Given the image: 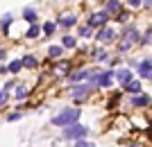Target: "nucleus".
<instances>
[{"instance_id": "nucleus-15", "label": "nucleus", "mask_w": 152, "mask_h": 147, "mask_svg": "<svg viewBox=\"0 0 152 147\" xmlns=\"http://www.w3.org/2000/svg\"><path fill=\"white\" fill-rule=\"evenodd\" d=\"M75 20H77L75 16H64V18L59 20V23H61L64 27H73V25H75Z\"/></svg>"}, {"instance_id": "nucleus-3", "label": "nucleus", "mask_w": 152, "mask_h": 147, "mask_svg": "<svg viewBox=\"0 0 152 147\" xmlns=\"http://www.w3.org/2000/svg\"><path fill=\"white\" fill-rule=\"evenodd\" d=\"M89 134V129L82 127V125H70V127H64V138H70V140H84V136Z\"/></svg>"}, {"instance_id": "nucleus-13", "label": "nucleus", "mask_w": 152, "mask_h": 147, "mask_svg": "<svg viewBox=\"0 0 152 147\" xmlns=\"http://www.w3.org/2000/svg\"><path fill=\"white\" fill-rule=\"evenodd\" d=\"M125 88L129 93H141V82H129V84H125Z\"/></svg>"}, {"instance_id": "nucleus-6", "label": "nucleus", "mask_w": 152, "mask_h": 147, "mask_svg": "<svg viewBox=\"0 0 152 147\" xmlns=\"http://www.w3.org/2000/svg\"><path fill=\"white\" fill-rule=\"evenodd\" d=\"M91 91H93V84H84V86H75V88H73V97H75V100H82V97H86V95H89Z\"/></svg>"}, {"instance_id": "nucleus-19", "label": "nucleus", "mask_w": 152, "mask_h": 147, "mask_svg": "<svg viewBox=\"0 0 152 147\" xmlns=\"http://www.w3.org/2000/svg\"><path fill=\"white\" fill-rule=\"evenodd\" d=\"M20 64L27 66V68H37V59H34V57H25L23 61H20Z\"/></svg>"}, {"instance_id": "nucleus-30", "label": "nucleus", "mask_w": 152, "mask_h": 147, "mask_svg": "<svg viewBox=\"0 0 152 147\" xmlns=\"http://www.w3.org/2000/svg\"><path fill=\"white\" fill-rule=\"evenodd\" d=\"M145 7H152V0H145Z\"/></svg>"}, {"instance_id": "nucleus-17", "label": "nucleus", "mask_w": 152, "mask_h": 147, "mask_svg": "<svg viewBox=\"0 0 152 147\" xmlns=\"http://www.w3.org/2000/svg\"><path fill=\"white\" fill-rule=\"evenodd\" d=\"M9 88H12V84H7L5 88L0 91V104H5V102H7V97H9Z\"/></svg>"}, {"instance_id": "nucleus-12", "label": "nucleus", "mask_w": 152, "mask_h": 147, "mask_svg": "<svg viewBox=\"0 0 152 147\" xmlns=\"http://www.w3.org/2000/svg\"><path fill=\"white\" fill-rule=\"evenodd\" d=\"M132 104H134V106H145V104H150V97H148V95H134Z\"/></svg>"}, {"instance_id": "nucleus-18", "label": "nucleus", "mask_w": 152, "mask_h": 147, "mask_svg": "<svg viewBox=\"0 0 152 147\" xmlns=\"http://www.w3.org/2000/svg\"><path fill=\"white\" fill-rule=\"evenodd\" d=\"M61 48H59V45H52V48H50V50H48V54H50V57H55V59H57V57H61Z\"/></svg>"}, {"instance_id": "nucleus-7", "label": "nucleus", "mask_w": 152, "mask_h": 147, "mask_svg": "<svg viewBox=\"0 0 152 147\" xmlns=\"http://www.w3.org/2000/svg\"><path fill=\"white\" fill-rule=\"evenodd\" d=\"M136 68H139V75H141V77L150 79V77H152V59H145V61H141Z\"/></svg>"}, {"instance_id": "nucleus-27", "label": "nucleus", "mask_w": 152, "mask_h": 147, "mask_svg": "<svg viewBox=\"0 0 152 147\" xmlns=\"http://www.w3.org/2000/svg\"><path fill=\"white\" fill-rule=\"evenodd\" d=\"M95 59L98 61H107V52H95Z\"/></svg>"}, {"instance_id": "nucleus-25", "label": "nucleus", "mask_w": 152, "mask_h": 147, "mask_svg": "<svg viewBox=\"0 0 152 147\" xmlns=\"http://www.w3.org/2000/svg\"><path fill=\"white\" fill-rule=\"evenodd\" d=\"M80 36H91V27H89V25L80 27Z\"/></svg>"}, {"instance_id": "nucleus-4", "label": "nucleus", "mask_w": 152, "mask_h": 147, "mask_svg": "<svg viewBox=\"0 0 152 147\" xmlns=\"http://www.w3.org/2000/svg\"><path fill=\"white\" fill-rule=\"evenodd\" d=\"M109 20V14L107 12H100V14H91L89 18V27H98V25H104Z\"/></svg>"}, {"instance_id": "nucleus-28", "label": "nucleus", "mask_w": 152, "mask_h": 147, "mask_svg": "<svg viewBox=\"0 0 152 147\" xmlns=\"http://www.w3.org/2000/svg\"><path fill=\"white\" fill-rule=\"evenodd\" d=\"M127 2H129V7H141L143 0H127Z\"/></svg>"}, {"instance_id": "nucleus-9", "label": "nucleus", "mask_w": 152, "mask_h": 147, "mask_svg": "<svg viewBox=\"0 0 152 147\" xmlns=\"http://www.w3.org/2000/svg\"><path fill=\"white\" fill-rule=\"evenodd\" d=\"M114 77H116L121 84H129V82H132V72L125 70V68H123V70H118V72H114Z\"/></svg>"}, {"instance_id": "nucleus-20", "label": "nucleus", "mask_w": 152, "mask_h": 147, "mask_svg": "<svg viewBox=\"0 0 152 147\" xmlns=\"http://www.w3.org/2000/svg\"><path fill=\"white\" fill-rule=\"evenodd\" d=\"M27 97V88L25 86H18V88H16V100H25Z\"/></svg>"}, {"instance_id": "nucleus-21", "label": "nucleus", "mask_w": 152, "mask_h": 147, "mask_svg": "<svg viewBox=\"0 0 152 147\" xmlns=\"http://www.w3.org/2000/svg\"><path fill=\"white\" fill-rule=\"evenodd\" d=\"M20 68H23V64H20V61H12V64H9V72H14V75H16Z\"/></svg>"}, {"instance_id": "nucleus-22", "label": "nucleus", "mask_w": 152, "mask_h": 147, "mask_svg": "<svg viewBox=\"0 0 152 147\" xmlns=\"http://www.w3.org/2000/svg\"><path fill=\"white\" fill-rule=\"evenodd\" d=\"M61 43L66 45V48H75V38H73V36H64Z\"/></svg>"}, {"instance_id": "nucleus-26", "label": "nucleus", "mask_w": 152, "mask_h": 147, "mask_svg": "<svg viewBox=\"0 0 152 147\" xmlns=\"http://www.w3.org/2000/svg\"><path fill=\"white\" fill-rule=\"evenodd\" d=\"M75 147H95V145H93V143H86V140H77Z\"/></svg>"}, {"instance_id": "nucleus-2", "label": "nucleus", "mask_w": 152, "mask_h": 147, "mask_svg": "<svg viewBox=\"0 0 152 147\" xmlns=\"http://www.w3.org/2000/svg\"><path fill=\"white\" fill-rule=\"evenodd\" d=\"M136 38H139V30L132 25H127L125 30H123V43H121V52L129 50L132 48V43H136Z\"/></svg>"}, {"instance_id": "nucleus-8", "label": "nucleus", "mask_w": 152, "mask_h": 147, "mask_svg": "<svg viewBox=\"0 0 152 147\" xmlns=\"http://www.w3.org/2000/svg\"><path fill=\"white\" fill-rule=\"evenodd\" d=\"M114 36H116V32L111 30V27H102L95 38H98V41H104V43H109V41H114Z\"/></svg>"}, {"instance_id": "nucleus-11", "label": "nucleus", "mask_w": 152, "mask_h": 147, "mask_svg": "<svg viewBox=\"0 0 152 147\" xmlns=\"http://www.w3.org/2000/svg\"><path fill=\"white\" fill-rule=\"evenodd\" d=\"M23 18L27 20V23H32V25H34V23H37V12H34V9H23Z\"/></svg>"}, {"instance_id": "nucleus-24", "label": "nucleus", "mask_w": 152, "mask_h": 147, "mask_svg": "<svg viewBox=\"0 0 152 147\" xmlns=\"http://www.w3.org/2000/svg\"><path fill=\"white\" fill-rule=\"evenodd\" d=\"M12 20H14V16H12V14H5V16H2V27H7L9 23H12Z\"/></svg>"}, {"instance_id": "nucleus-10", "label": "nucleus", "mask_w": 152, "mask_h": 147, "mask_svg": "<svg viewBox=\"0 0 152 147\" xmlns=\"http://www.w3.org/2000/svg\"><path fill=\"white\" fill-rule=\"evenodd\" d=\"M91 75H93V72H91L89 68H84V70H77V72H73V75H70V79H73V82H82V79H89Z\"/></svg>"}, {"instance_id": "nucleus-23", "label": "nucleus", "mask_w": 152, "mask_h": 147, "mask_svg": "<svg viewBox=\"0 0 152 147\" xmlns=\"http://www.w3.org/2000/svg\"><path fill=\"white\" fill-rule=\"evenodd\" d=\"M41 30H43L45 34H52V32H55V23H45V25L41 27Z\"/></svg>"}, {"instance_id": "nucleus-29", "label": "nucleus", "mask_w": 152, "mask_h": 147, "mask_svg": "<svg viewBox=\"0 0 152 147\" xmlns=\"http://www.w3.org/2000/svg\"><path fill=\"white\" fill-rule=\"evenodd\" d=\"M18 118H20V113H12L9 118H7V120H9V122H14V120H18Z\"/></svg>"}, {"instance_id": "nucleus-14", "label": "nucleus", "mask_w": 152, "mask_h": 147, "mask_svg": "<svg viewBox=\"0 0 152 147\" xmlns=\"http://www.w3.org/2000/svg\"><path fill=\"white\" fill-rule=\"evenodd\" d=\"M109 12H121V2H118V0H109L107 2V14Z\"/></svg>"}, {"instance_id": "nucleus-5", "label": "nucleus", "mask_w": 152, "mask_h": 147, "mask_svg": "<svg viewBox=\"0 0 152 147\" xmlns=\"http://www.w3.org/2000/svg\"><path fill=\"white\" fill-rule=\"evenodd\" d=\"M114 82V72H100V75L95 77V82H93V86H109V84Z\"/></svg>"}, {"instance_id": "nucleus-1", "label": "nucleus", "mask_w": 152, "mask_h": 147, "mask_svg": "<svg viewBox=\"0 0 152 147\" xmlns=\"http://www.w3.org/2000/svg\"><path fill=\"white\" fill-rule=\"evenodd\" d=\"M77 118H80V111L77 109H66L61 113H57L52 118V125L57 127H70V125H77Z\"/></svg>"}, {"instance_id": "nucleus-16", "label": "nucleus", "mask_w": 152, "mask_h": 147, "mask_svg": "<svg viewBox=\"0 0 152 147\" xmlns=\"http://www.w3.org/2000/svg\"><path fill=\"white\" fill-rule=\"evenodd\" d=\"M39 34H41V27L39 25H32L30 30H27V38H37Z\"/></svg>"}]
</instances>
